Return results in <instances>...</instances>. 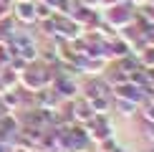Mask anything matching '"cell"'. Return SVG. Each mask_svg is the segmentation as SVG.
Wrapping results in <instances>:
<instances>
[{"mask_svg": "<svg viewBox=\"0 0 154 152\" xmlns=\"http://www.w3.org/2000/svg\"><path fill=\"white\" fill-rule=\"evenodd\" d=\"M13 18L23 25L35 23L38 21L35 18V0H18V3H13Z\"/></svg>", "mask_w": 154, "mask_h": 152, "instance_id": "6da1fadb", "label": "cell"}, {"mask_svg": "<svg viewBox=\"0 0 154 152\" xmlns=\"http://www.w3.org/2000/svg\"><path fill=\"white\" fill-rule=\"evenodd\" d=\"M15 3H18V0H15Z\"/></svg>", "mask_w": 154, "mask_h": 152, "instance_id": "7a4b0ae2", "label": "cell"}]
</instances>
